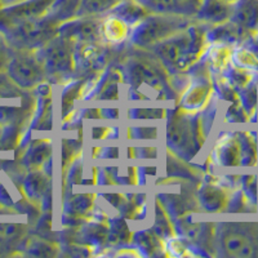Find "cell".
I'll return each mask as SVG.
<instances>
[{"instance_id":"6da1fadb","label":"cell","mask_w":258,"mask_h":258,"mask_svg":"<svg viewBox=\"0 0 258 258\" xmlns=\"http://www.w3.org/2000/svg\"><path fill=\"white\" fill-rule=\"evenodd\" d=\"M9 75L17 84L31 87L40 80L41 70L38 62L29 56L16 57L8 64Z\"/></svg>"},{"instance_id":"7a4b0ae2","label":"cell","mask_w":258,"mask_h":258,"mask_svg":"<svg viewBox=\"0 0 258 258\" xmlns=\"http://www.w3.org/2000/svg\"><path fill=\"white\" fill-rule=\"evenodd\" d=\"M223 248L232 257L246 258L253 255L252 243L241 232H229L227 235H225Z\"/></svg>"},{"instance_id":"3957f363","label":"cell","mask_w":258,"mask_h":258,"mask_svg":"<svg viewBox=\"0 0 258 258\" xmlns=\"http://www.w3.org/2000/svg\"><path fill=\"white\" fill-rule=\"evenodd\" d=\"M120 0H83V9L87 12H103L106 9L112 8Z\"/></svg>"},{"instance_id":"277c9868","label":"cell","mask_w":258,"mask_h":258,"mask_svg":"<svg viewBox=\"0 0 258 258\" xmlns=\"http://www.w3.org/2000/svg\"><path fill=\"white\" fill-rule=\"evenodd\" d=\"M160 56L164 59H167L170 63H174L179 59V56H181V49L177 44L174 43H164V44L160 47Z\"/></svg>"},{"instance_id":"5b68a950","label":"cell","mask_w":258,"mask_h":258,"mask_svg":"<svg viewBox=\"0 0 258 258\" xmlns=\"http://www.w3.org/2000/svg\"><path fill=\"white\" fill-rule=\"evenodd\" d=\"M22 227L15 223H0V238L16 239L22 234Z\"/></svg>"},{"instance_id":"8992f818","label":"cell","mask_w":258,"mask_h":258,"mask_svg":"<svg viewBox=\"0 0 258 258\" xmlns=\"http://www.w3.org/2000/svg\"><path fill=\"white\" fill-rule=\"evenodd\" d=\"M52 52L53 63H56L59 68L64 66V64H66V61H68V52H66L63 48H56V49H53Z\"/></svg>"},{"instance_id":"52a82bcc","label":"cell","mask_w":258,"mask_h":258,"mask_svg":"<svg viewBox=\"0 0 258 258\" xmlns=\"http://www.w3.org/2000/svg\"><path fill=\"white\" fill-rule=\"evenodd\" d=\"M7 62H8V54H7V49L4 48V45L0 43V70L6 68Z\"/></svg>"},{"instance_id":"ba28073f","label":"cell","mask_w":258,"mask_h":258,"mask_svg":"<svg viewBox=\"0 0 258 258\" xmlns=\"http://www.w3.org/2000/svg\"><path fill=\"white\" fill-rule=\"evenodd\" d=\"M227 2H231V0H227Z\"/></svg>"}]
</instances>
